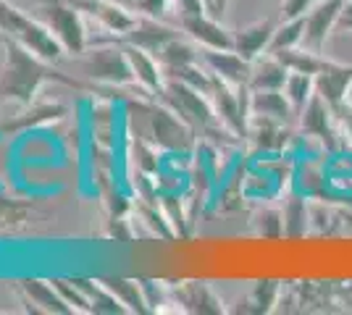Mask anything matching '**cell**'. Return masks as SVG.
Segmentation results:
<instances>
[{
	"label": "cell",
	"mask_w": 352,
	"mask_h": 315,
	"mask_svg": "<svg viewBox=\"0 0 352 315\" xmlns=\"http://www.w3.org/2000/svg\"><path fill=\"white\" fill-rule=\"evenodd\" d=\"M3 47H6V58H3V69H0V103H16L27 108L37 100L43 84L47 82H60L74 90H82V84L76 79L56 71L53 63L34 56L30 47H24L19 40L6 37Z\"/></svg>",
	"instance_id": "cell-1"
},
{
	"label": "cell",
	"mask_w": 352,
	"mask_h": 315,
	"mask_svg": "<svg viewBox=\"0 0 352 315\" xmlns=\"http://www.w3.org/2000/svg\"><path fill=\"white\" fill-rule=\"evenodd\" d=\"M0 34L19 40L21 45L30 47L34 56H40L47 63H58L66 53L47 24L34 21L21 8H16L11 0H0Z\"/></svg>",
	"instance_id": "cell-2"
},
{
	"label": "cell",
	"mask_w": 352,
	"mask_h": 315,
	"mask_svg": "<svg viewBox=\"0 0 352 315\" xmlns=\"http://www.w3.org/2000/svg\"><path fill=\"white\" fill-rule=\"evenodd\" d=\"M163 103L174 110L179 119H184L195 132H216L221 126L216 108L210 103L206 92L195 90L190 84L179 82V79H168L161 92Z\"/></svg>",
	"instance_id": "cell-3"
},
{
	"label": "cell",
	"mask_w": 352,
	"mask_h": 315,
	"mask_svg": "<svg viewBox=\"0 0 352 315\" xmlns=\"http://www.w3.org/2000/svg\"><path fill=\"white\" fill-rule=\"evenodd\" d=\"M82 74L98 82V84H113V87H126L134 84V69L132 60L126 56V47L124 45H103V47H92L82 53Z\"/></svg>",
	"instance_id": "cell-4"
},
{
	"label": "cell",
	"mask_w": 352,
	"mask_h": 315,
	"mask_svg": "<svg viewBox=\"0 0 352 315\" xmlns=\"http://www.w3.org/2000/svg\"><path fill=\"white\" fill-rule=\"evenodd\" d=\"M37 3H43L45 24L58 37L63 50L72 53V56H82L89 45L82 11L74 5L72 0H37Z\"/></svg>",
	"instance_id": "cell-5"
},
{
	"label": "cell",
	"mask_w": 352,
	"mask_h": 315,
	"mask_svg": "<svg viewBox=\"0 0 352 315\" xmlns=\"http://www.w3.org/2000/svg\"><path fill=\"white\" fill-rule=\"evenodd\" d=\"M190 124L179 119L168 105H153L150 108V135H153V145H158L163 152H190L195 145Z\"/></svg>",
	"instance_id": "cell-6"
},
{
	"label": "cell",
	"mask_w": 352,
	"mask_h": 315,
	"mask_svg": "<svg viewBox=\"0 0 352 315\" xmlns=\"http://www.w3.org/2000/svg\"><path fill=\"white\" fill-rule=\"evenodd\" d=\"M72 3L82 14H87L95 21H100V27L108 30L111 34H116L118 40L126 32H132L137 27V21H140L126 5H121L116 0H72Z\"/></svg>",
	"instance_id": "cell-7"
},
{
	"label": "cell",
	"mask_w": 352,
	"mask_h": 315,
	"mask_svg": "<svg viewBox=\"0 0 352 315\" xmlns=\"http://www.w3.org/2000/svg\"><path fill=\"white\" fill-rule=\"evenodd\" d=\"M182 30L206 50H234V32L226 30L216 16H182Z\"/></svg>",
	"instance_id": "cell-8"
},
{
	"label": "cell",
	"mask_w": 352,
	"mask_h": 315,
	"mask_svg": "<svg viewBox=\"0 0 352 315\" xmlns=\"http://www.w3.org/2000/svg\"><path fill=\"white\" fill-rule=\"evenodd\" d=\"M344 3L347 0H321L313 11L305 14V40H302V45L321 53L329 34L337 30L339 14H342Z\"/></svg>",
	"instance_id": "cell-9"
},
{
	"label": "cell",
	"mask_w": 352,
	"mask_h": 315,
	"mask_svg": "<svg viewBox=\"0 0 352 315\" xmlns=\"http://www.w3.org/2000/svg\"><path fill=\"white\" fill-rule=\"evenodd\" d=\"M334 108L323 100L321 95H313L310 103L305 105V110L300 113V121H302V132L308 137H316L321 139L323 145H329L331 150H337L339 145V132L334 126Z\"/></svg>",
	"instance_id": "cell-10"
},
{
	"label": "cell",
	"mask_w": 352,
	"mask_h": 315,
	"mask_svg": "<svg viewBox=\"0 0 352 315\" xmlns=\"http://www.w3.org/2000/svg\"><path fill=\"white\" fill-rule=\"evenodd\" d=\"M203 63L221 82H226L232 87H248L252 60L242 58L236 50H206L203 47Z\"/></svg>",
	"instance_id": "cell-11"
},
{
	"label": "cell",
	"mask_w": 352,
	"mask_h": 315,
	"mask_svg": "<svg viewBox=\"0 0 352 315\" xmlns=\"http://www.w3.org/2000/svg\"><path fill=\"white\" fill-rule=\"evenodd\" d=\"M176 37H179V32L176 30L161 24V21L153 19V16H145V19L137 21V27H134L132 32H126V34L121 37V43H124V45L142 47V50H147V53L158 56L163 47L168 45L171 40H176Z\"/></svg>",
	"instance_id": "cell-12"
},
{
	"label": "cell",
	"mask_w": 352,
	"mask_h": 315,
	"mask_svg": "<svg viewBox=\"0 0 352 315\" xmlns=\"http://www.w3.org/2000/svg\"><path fill=\"white\" fill-rule=\"evenodd\" d=\"M276 21L274 19H263V21H255L245 30L234 32V50L248 60H255L265 56L271 50L274 43V32H276Z\"/></svg>",
	"instance_id": "cell-13"
},
{
	"label": "cell",
	"mask_w": 352,
	"mask_h": 315,
	"mask_svg": "<svg viewBox=\"0 0 352 315\" xmlns=\"http://www.w3.org/2000/svg\"><path fill=\"white\" fill-rule=\"evenodd\" d=\"M352 87V66L347 63H331L326 71L316 76V95H321L331 108L347 103V92Z\"/></svg>",
	"instance_id": "cell-14"
},
{
	"label": "cell",
	"mask_w": 352,
	"mask_h": 315,
	"mask_svg": "<svg viewBox=\"0 0 352 315\" xmlns=\"http://www.w3.org/2000/svg\"><path fill=\"white\" fill-rule=\"evenodd\" d=\"M124 47H126V56H129V60H132L137 84H140L147 95H161L163 87H166L161 60L155 58L153 53L142 50V47H134V45H124Z\"/></svg>",
	"instance_id": "cell-15"
},
{
	"label": "cell",
	"mask_w": 352,
	"mask_h": 315,
	"mask_svg": "<svg viewBox=\"0 0 352 315\" xmlns=\"http://www.w3.org/2000/svg\"><path fill=\"white\" fill-rule=\"evenodd\" d=\"M287 79H289V69H287V66H284L274 53H265V56L252 60V71H250L248 90L250 92L284 90Z\"/></svg>",
	"instance_id": "cell-16"
},
{
	"label": "cell",
	"mask_w": 352,
	"mask_h": 315,
	"mask_svg": "<svg viewBox=\"0 0 352 315\" xmlns=\"http://www.w3.org/2000/svg\"><path fill=\"white\" fill-rule=\"evenodd\" d=\"M27 108L30 110L16 113L14 119L0 124V135H21V132H30L34 126H43L47 121H58L66 113V108L60 103H32Z\"/></svg>",
	"instance_id": "cell-17"
},
{
	"label": "cell",
	"mask_w": 352,
	"mask_h": 315,
	"mask_svg": "<svg viewBox=\"0 0 352 315\" xmlns=\"http://www.w3.org/2000/svg\"><path fill=\"white\" fill-rule=\"evenodd\" d=\"M179 302L184 305L187 313H203V315H219L223 313V300L203 281H187L176 292Z\"/></svg>",
	"instance_id": "cell-18"
},
{
	"label": "cell",
	"mask_w": 352,
	"mask_h": 315,
	"mask_svg": "<svg viewBox=\"0 0 352 315\" xmlns=\"http://www.w3.org/2000/svg\"><path fill=\"white\" fill-rule=\"evenodd\" d=\"M21 292L30 305H37V313H74L72 305L60 297V292L53 286V281H40V279H24Z\"/></svg>",
	"instance_id": "cell-19"
},
{
	"label": "cell",
	"mask_w": 352,
	"mask_h": 315,
	"mask_svg": "<svg viewBox=\"0 0 352 315\" xmlns=\"http://www.w3.org/2000/svg\"><path fill=\"white\" fill-rule=\"evenodd\" d=\"M248 137L255 142V148L263 152H279L287 145V124L265 116H250V132Z\"/></svg>",
	"instance_id": "cell-20"
},
{
	"label": "cell",
	"mask_w": 352,
	"mask_h": 315,
	"mask_svg": "<svg viewBox=\"0 0 352 315\" xmlns=\"http://www.w3.org/2000/svg\"><path fill=\"white\" fill-rule=\"evenodd\" d=\"M294 113L289 97L284 95V90H258L250 92V116H265V119L276 121H289Z\"/></svg>",
	"instance_id": "cell-21"
},
{
	"label": "cell",
	"mask_w": 352,
	"mask_h": 315,
	"mask_svg": "<svg viewBox=\"0 0 352 315\" xmlns=\"http://www.w3.org/2000/svg\"><path fill=\"white\" fill-rule=\"evenodd\" d=\"M274 56H276L289 71H300V74H310V76H318L321 71H326V69L334 63V60L323 58L318 50H310V47H305V45L276 50Z\"/></svg>",
	"instance_id": "cell-22"
},
{
	"label": "cell",
	"mask_w": 352,
	"mask_h": 315,
	"mask_svg": "<svg viewBox=\"0 0 352 315\" xmlns=\"http://www.w3.org/2000/svg\"><path fill=\"white\" fill-rule=\"evenodd\" d=\"M72 281L85 292V297H87L89 305H92V313H103V315L129 313V310L121 305V300H118L116 294H113L100 279H98V281H92V279H72Z\"/></svg>",
	"instance_id": "cell-23"
},
{
	"label": "cell",
	"mask_w": 352,
	"mask_h": 315,
	"mask_svg": "<svg viewBox=\"0 0 352 315\" xmlns=\"http://www.w3.org/2000/svg\"><path fill=\"white\" fill-rule=\"evenodd\" d=\"M113 294H116L121 305L129 313H150V305L145 300V292L140 286V279H121V276H103L100 279Z\"/></svg>",
	"instance_id": "cell-24"
},
{
	"label": "cell",
	"mask_w": 352,
	"mask_h": 315,
	"mask_svg": "<svg viewBox=\"0 0 352 315\" xmlns=\"http://www.w3.org/2000/svg\"><path fill=\"white\" fill-rule=\"evenodd\" d=\"M155 58L161 60L163 74H168V71H176V69H184V66H192V63H200V60H203V53H197L190 43H184L182 37H176V40H171L168 45L163 47Z\"/></svg>",
	"instance_id": "cell-25"
},
{
	"label": "cell",
	"mask_w": 352,
	"mask_h": 315,
	"mask_svg": "<svg viewBox=\"0 0 352 315\" xmlns=\"http://www.w3.org/2000/svg\"><path fill=\"white\" fill-rule=\"evenodd\" d=\"M284 95L289 97L294 113L300 116V113L305 110V105L310 103V97L316 95V76L289 71V79H287V84H284Z\"/></svg>",
	"instance_id": "cell-26"
},
{
	"label": "cell",
	"mask_w": 352,
	"mask_h": 315,
	"mask_svg": "<svg viewBox=\"0 0 352 315\" xmlns=\"http://www.w3.org/2000/svg\"><path fill=\"white\" fill-rule=\"evenodd\" d=\"M284 237L289 240H297V237H305L308 234V205L302 197H289V202L284 205Z\"/></svg>",
	"instance_id": "cell-27"
},
{
	"label": "cell",
	"mask_w": 352,
	"mask_h": 315,
	"mask_svg": "<svg viewBox=\"0 0 352 315\" xmlns=\"http://www.w3.org/2000/svg\"><path fill=\"white\" fill-rule=\"evenodd\" d=\"M302 40H305V16L284 19L279 27H276V32H274V43H271V50H268V53L302 45Z\"/></svg>",
	"instance_id": "cell-28"
},
{
	"label": "cell",
	"mask_w": 352,
	"mask_h": 315,
	"mask_svg": "<svg viewBox=\"0 0 352 315\" xmlns=\"http://www.w3.org/2000/svg\"><path fill=\"white\" fill-rule=\"evenodd\" d=\"M140 215H142V221L147 224V229H150L153 234H158L161 240H174L176 237L174 221L168 218V213H166L163 205L147 200L145 205H140Z\"/></svg>",
	"instance_id": "cell-29"
},
{
	"label": "cell",
	"mask_w": 352,
	"mask_h": 315,
	"mask_svg": "<svg viewBox=\"0 0 352 315\" xmlns=\"http://www.w3.org/2000/svg\"><path fill=\"white\" fill-rule=\"evenodd\" d=\"M279 292H281V284L276 279H261L258 284L252 286L248 300V305H255L252 313H271L276 300H279Z\"/></svg>",
	"instance_id": "cell-30"
},
{
	"label": "cell",
	"mask_w": 352,
	"mask_h": 315,
	"mask_svg": "<svg viewBox=\"0 0 352 315\" xmlns=\"http://www.w3.org/2000/svg\"><path fill=\"white\" fill-rule=\"evenodd\" d=\"M255 229L263 240H279L284 237V213L276 208H265L255 218Z\"/></svg>",
	"instance_id": "cell-31"
},
{
	"label": "cell",
	"mask_w": 352,
	"mask_h": 315,
	"mask_svg": "<svg viewBox=\"0 0 352 315\" xmlns=\"http://www.w3.org/2000/svg\"><path fill=\"white\" fill-rule=\"evenodd\" d=\"M27 213H30V205H27V202L0 197V231L21 226L24 224V218H27Z\"/></svg>",
	"instance_id": "cell-32"
},
{
	"label": "cell",
	"mask_w": 352,
	"mask_h": 315,
	"mask_svg": "<svg viewBox=\"0 0 352 315\" xmlns=\"http://www.w3.org/2000/svg\"><path fill=\"white\" fill-rule=\"evenodd\" d=\"M53 286L60 292V297L72 305V310H76V313H92V305L85 297V292L74 284L72 279H53Z\"/></svg>",
	"instance_id": "cell-33"
},
{
	"label": "cell",
	"mask_w": 352,
	"mask_h": 315,
	"mask_svg": "<svg viewBox=\"0 0 352 315\" xmlns=\"http://www.w3.org/2000/svg\"><path fill=\"white\" fill-rule=\"evenodd\" d=\"M321 0H284L281 3V19H297L305 16L308 11H313Z\"/></svg>",
	"instance_id": "cell-34"
},
{
	"label": "cell",
	"mask_w": 352,
	"mask_h": 315,
	"mask_svg": "<svg viewBox=\"0 0 352 315\" xmlns=\"http://www.w3.org/2000/svg\"><path fill=\"white\" fill-rule=\"evenodd\" d=\"M140 286H142V292H145L150 313L158 310V305H163V289L158 286V281H153V279H140Z\"/></svg>",
	"instance_id": "cell-35"
},
{
	"label": "cell",
	"mask_w": 352,
	"mask_h": 315,
	"mask_svg": "<svg viewBox=\"0 0 352 315\" xmlns=\"http://www.w3.org/2000/svg\"><path fill=\"white\" fill-rule=\"evenodd\" d=\"M176 5V11L179 16H200V14H208L206 11V3L203 0H171Z\"/></svg>",
	"instance_id": "cell-36"
},
{
	"label": "cell",
	"mask_w": 352,
	"mask_h": 315,
	"mask_svg": "<svg viewBox=\"0 0 352 315\" xmlns=\"http://www.w3.org/2000/svg\"><path fill=\"white\" fill-rule=\"evenodd\" d=\"M171 0H140L137 3V11H142L145 16H153V19H161L166 14V5Z\"/></svg>",
	"instance_id": "cell-37"
},
{
	"label": "cell",
	"mask_w": 352,
	"mask_h": 315,
	"mask_svg": "<svg viewBox=\"0 0 352 315\" xmlns=\"http://www.w3.org/2000/svg\"><path fill=\"white\" fill-rule=\"evenodd\" d=\"M334 116H337V121L344 126V132H347V137H350V142H352V105L342 103L339 108H334Z\"/></svg>",
	"instance_id": "cell-38"
},
{
	"label": "cell",
	"mask_w": 352,
	"mask_h": 315,
	"mask_svg": "<svg viewBox=\"0 0 352 315\" xmlns=\"http://www.w3.org/2000/svg\"><path fill=\"white\" fill-rule=\"evenodd\" d=\"M206 3V11L210 16H216V19H223L226 14V8L232 5V0H203Z\"/></svg>",
	"instance_id": "cell-39"
},
{
	"label": "cell",
	"mask_w": 352,
	"mask_h": 315,
	"mask_svg": "<svg viewBox=\"0 0 352 315\" xmlns=\"http://www.w3.org/2000/svg\"><path fill=\"white\" fill-rule=\"evenodd\" d=\"M337 30L350 32V34H352V0H347V3H344V8H342V14H339V24H337Z\"/></svg>",
	"instance_id": "cell-40"
},
{
	"label": "cell",
	"mask_w": 352,
	"mask_h": 315,
	"mask_svg": "<svg viewBox=\"0 0 352 315\" xmlns=\"http://www.w3.org/2000/svg\"><path fill=\"white\" fill-rule=\"evenodd\" d=\"M116 3L126 5V8H137V3H140V0H116Z\"/></svg>",
	"instance_id": "cell-41"
},
{
	"label": "cell",
	"mask_w": 352,
	"mask_h": 315,
	"mask_svg": "<svg viewBox=\"0 0 352 315\" xmlns=\"http://www.w3.org/2000/svg\"><path fill=\"white\" fill-rule=\"evenodd\" d=\"M3 40H6V37H3V34H0V43H3Z\"/></svg>",
	"instance_id": "cell-42"
}]
</instances>
